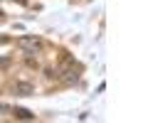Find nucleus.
Returning a JSON list of instances; mask_svg holds the SVG:
<instances>
[{
    "mask_svg": "<svg viewBox=\"0 0 148 123\" xmlns=\"http://www.w3.org/2000/svg\"><path fill=\"white\" fill-rule=\"evenodd\" d=\"M17 44H20V49H25L27 54H35V52L42 49V39H37V37H20Z\"/></svg>",
    "mask_w": 148,
    "mask_h": 123,
    "instance_id": "obj_1",
    "label": "nucleus"
},
{
    "mask_svg": "<svg viewBox=\"0 0 148 123\" xmlns=\"http://www.w3.org/2000/svg\"><path fill=\"white\" fill-rule=\"evenodd\" d=\"M32 91L35 89H32L30 84H15V94H20V96H30Z\"/></svg>",
    "mask_w": 148,
    "mask_h": 123,
    "instance_id": "obj_2",
    "label": "nucleus"
},
{
    "mask_svg": "<svg viewBox=\"0 0 148 123\" xmlns=\"http://www.w3.org/2000/svg\"><path fill=\"white\" fill-rule=\"evenodd\" d=\"M64 74H67V76H62V79H64V84H74V81L79 79V74H77V69H67Z\"/></svg>",
    "mask_w": 148,
    "mask_h": 123,
    "instance_id": "obj_3",
    "label": "nucleus"
},
{
    "mask_svg": "<svg viewBox=\"0 0 148 123\" xmlns=\"http://www.w3.org/2000/svg\"><path fill=\"white\" fill-rule=\"evenodd\" d=\"M12 113H15L17 118H22V121H30V118H35V113L25 111V108H15V111H12Z\"/></svg>",
    "mask_w": 148,
    "mask_h": 123,
    "instance_id": "obj_4",
    "label": "nucleus"
}]
</instances>
